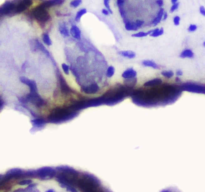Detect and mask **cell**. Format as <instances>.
Here are the masks:
<instances>
[{
	"mask_svg": "<svg viewBox=\"0 0 205 192\" xmlns=\"http://www.w3.org/2000/svg\"><path fill=\"white\" fill-rule=\"evenodd\" d=\"M1 192H112L89 172L67 165L12 168L0 176Z\"/></svg>",
	"mask_w": 205,
	"mask_h": 192,
	"instance_id": "obj_1",
	"label": "cell"
},
{
	"mask_svg": "<svg viewBox=\"0 0 205 192\" xmlns=\"http://www.w3.org/2000/svg\"><path fill=\"white\" fill-rule=\"evenodd\" d=\"M79 111H73L70 108H56L52 110L51 114L47 117L48 122L53 124H59L67 122L78 115Z\"/></svg>",
	"mask_w": 205,
	"mask_h": 192,
	"instance_id": "obj_2",
	"label": "cell"
},
{
	"mask_svg": "<svg viewBox=\"0 0 205 192\" xmlns=\"http://www.w3.org/2000/svg\"><path fill=\"white\" fill-rule=\"evenodd\" d=\"M45 7H43L42 4L38 6L37 8H35L34 10L31 12V14H32V16L35 18V19L39 22V23H41L42 25H44L45 23H47L48 20L50 19V17H49V14L47 13V11H46Z\"/></svg>",
	"mask_w": 205,
	"mask_h": 192,
	"instance_id": "obj_3",
	"label": "cell"
},
{
	"mask_svg": "<svg viewBox=\"0 0 205 192\" xmlns=\"http://www.w3.org/2000/svg\"><path fill=\"white\" fill-rule=\"evenodd\" d=\"M181 88L182 90L192 93H205V85H203V84L186 82L183 85H181Z\"/></svg>",
	"mask_w": 205,
	"mask_h": 192,
	"instance_id": "obj_4",
	"label": "cell"
},
{
	"mask_svg": "<svg viewBox=\"0 0 205 192\" xmlns=\"http://www.w3.org/2000/svg\"><path fill=\"white\" fill-rule=\"evenodd\" d=\"M144 25L143 20H135V21H130L129 19L124 20V26L127 31H136L139 28H141Z\"/></svg>",
	"mask_w": 205,
	"mask_h": 192,
	"instance_id": "obj_5",
	"label": "cell"
},
{
	"mask_svg": "<svg viewBox=\"0 0 205 192\" xmlns=\"http://www.w3.org/2000/svg\"><path fill=\"white\" fill-rule=\"evenodd\" d=\"M47 122H48L47 118H43V117H36V118L31 119V123H32V126H33V128L31 129V132L42 129Z\"/></svg>",
	"mask_w": 205,
	"mask_h": 192,
	"instance_id": "obj_6",
	"label": "cell"
},
{
	"mask_svg": "<svg viewBox=\"0 0 205 192\" xmlns=\"http://www.w3.org/2000/svg\"><path fill=\"white\" fill-rule=\"evenodd\" d=\"M19 81L21 83L25 84L29 88H30V92L31 93H38V88H37V84L34 80L32 79H29V78L27 77H24V76H20L19 77Z\"/></svg>",
	"mask_w": 205,
	"mask_h": 192,
	"instance_id": "obj_7",
	"label": "cell"
},
{
	"mask_svg": "<svg viewBox=\"0 0 205 192\" xmlns=\"http://www.w3.org/2000/svg\"><path fill=\"white\" fill-rule=\"evenodd\" d=\"M58 80H59V86H60V90L62 93L65 94V95H68V94H71L73 92V90L67 85L66 81L64 80V78L62 77V75L60 73H58Z\"/></svg>",
	"mask_w": 205,
	"mask_h": 192,
	"instance_id": "obj_8",
	"label": "cell"
},
{
	"mask_svg": "<svg viewBox=\"0 0 205 192\" xmlns=\"http://www.w3.org/2000/svg\"><path fill=\"white\" fill-rule=\"evenodd\" d=\"M81 90L83 93H87V94H93V93H97L100 88H99V85L97 83H91L89 85L86 86H82Z\"/></svg>",
	"mask_w": 205,
	"mask_h": 192,
	"instance_id": "obj_9",
	"label": "cell"
},
{
	"mask_svg": "<svg viewBox=\"0 0 205 192\" xmlns=\"http://www.w3.org/2000/svg\"><path fill=\"white\" fill-rule=\"evenodd\" d=\"M70 34L72 36L73 39L80 41L81 40V30L79 29V27L75 24H72L70 27Z\"/></svg>",
	"mask_w": 205,
	"mask_h": 192,
	"instance_id": "obj_10",
	"label": "cell"
},
{
	"mask_svg": "<svg viewBox=\"0 0 205 192\" xmlns=\"http://www.w3.org/2000/svg\"><path fill=\"white\" fill-rule=\"evenodd\" d=\"M164 13H165L164 9H163L162 7H160V9H159V10H158V12H157L156 16H155L154 19L150 22V24H149V25H150V26H156V25L159 24L160 22L163 20V15H164Z\"/></svg>",
	"mask_w": 205,
	"mask_h": 192,
	"instance_id": "obj_11",
	"label": "cell"
},
{
	"mask_svg": "<svg viewBox=\"0 0 205 192\" xmlns=\"http://www.w3.org/2000/svg\"><path fill=\"white\" fill-rule=\"evenodd\" d=\"M122 78L123 79H131V78L137 77V72H136L133 68H127L122 72Z\"/></svg>",
	"mask_w": 205,
	"mask_h": 192,
	"instance_id": "obj_12",
	"label": "cell"
},
{
	"mask_svg": "<svg viewBox=\"0 0 205 192\" xmlns=\"http://www.w3.org/2000/svg\"><path fill=\"white\" fill-rule=\"evenodd\" d=\"M161 84H163V81L160 79V78H153V79H150L146 81L143 86L144 87H157V86H160Z\"/></svg>",
	"mask_w": 205,
	"mask_h": 192,
	"instance_id": "obj_13",
	"label": "cell"
},
{
	"mask_svg": "<svg viewBox=\"0 0 205 192\" xmlns=\"http://www.w3.org/2000/svg\"><path fill=\"white\" fill-rule=\"evenodd\" d=\"M58 30H59V32H60V34L64 37V38H68V37H69L70 30L67 28L66 23H60V24H59Z\"/></svg>",
	"mask_w": 205,
	"mask_h": 192,
	"instance_id": "obj_14",
	"label": "cell"
},
{
	"mask_svg": "<svg viewBox=\"0 0 205 192\" xmlns=\"http://www.w3.org/2000/svg\"><path fill=\"white\" fill-rule=\"evenodd\" d=\"M118 54L121 55L124 58H128V59H133L136 57V53L131 50H121L118 52Z\"/></svg>",
	"mask_w": 205,
	"mask_h": 192,
	"instance_id": "obj_15",
	"label": "cell"
},
{
	"mask_svg": "<svg viewBox=\"0 0 205 192\" xmlns=\"http://www.w3.org/2000/svg\"><path fill=\"white\" fill-rule=\"evenodd\" d=\"M180 58H193L194 57V52L191 49H184L183 51L179 54Z\"/></svg>",
	"mask_w": 205,
	"mask_h": 192,
	"instance_id": "obj_16",
	"label": "cell"
},
{
	"mask_svg": "<svg viewBox=\"0 0 205 192\" xmlns=\"http://www.w3.org/2000/svg\"><path fill=\"white\" fill-rule=\"evenodd\" d=\"M142 63V65L143 66H145V67H150V68H152V69H158L160 67L159 65H158L156 62L155 61H153V60H143L141 62Z\"/></svg>",
	"mask_w": 205,
	"mask_h": 192,
	"instance_id": "obj_17",
	"label": "cell"
},
{
	"mask_svg": "<svg viewBox=\"0 0 205 192\" xmlns=\"http://www.w3.org/2000/svg\"><path fill=\"white\" fill-rule=\"evenodd\" d=\"M149 31H150L151 37H154V38L163 35V33H164V30L162 29V28H155V29H151Z\"/></svg>",
	"mask_w": 205,
	"mask_h": 192,
	"instance_id": "obj_18",
	"label": "cell"
},
{
	"mask_svg": "<svg viewBox=\"0 0 205 192\" xmlns=\"http://www.w3.org/2000/svg\"><path fill=\"white\" fill-rule=\"evenodd\" d=\"M87 13V9L86 8H81L80 10L77 11V13L75 15V18H74V20H75V22H79L80 19H81V17L83 16L84 14Z\"/></svg>",
	"mask_w": 205,
	"mask_h": 192,
	"instance_id": "obj_19",
	"label": "cell"
},
{
	"mask_svg": "<svg viewBox=\"0 0 205 192\" xmlns=\"http://www.w3.org/2000/svg\"><path fill=\"white\" fill-rule=\"evenodd\" d=\"M42 42L45 44L46 46H51L52 45V40L50 39V37H49V34L48 33H43L42 34Z\"/></svg>",
	"mask_w": 205,
	"mask_h": 192,
	"instance_id": "obj_20",
	"label": "cell"
},
{
	"mask_svg": "<svg viewBox=\"0 0 205 192\" xmlns=\"http://www.w3.org/2000/svg\"><path fill=\"white\" fill-rule=\"evenodd\" d=\"M149 34H150V31H148V32H145V31H139V32L133 33L132 37H134V38H143V37L148 36Z\"/></svg>",
	"mask_w": 205,
	"mask_h": 192,
	"instance_id": "obj_21",
	"label": "cell"
},
{
	"mask_svg": "<svg viewBox=\"0 0 205 192\" xmlns=\"http://www.w3.org/2000/svg\"><path fill=\"white\" fill-rule=\"evenodd\" d=\"M114 73H115V68H114L113 66H109V67L106 69L105 75H106L107 78H111V77H113Z\"/></svg>",
	"mask_w": 205,
	"mask_h": 192,
	"instance_id": "obj_22",
	"label": "cell"
},
{
	"mask_svg": "<svg viewBox=\"0 0 205 192\" xmlns=\"http://www.w3.org/2000/svg\"><path fill=\"white\" fill-rule=\"evenodd\" d=\"M161 75H162L163 77L167 78V79H169V78H172L174 76V72L172 70H163L161 71Z\"/></svg>",
	"mask_w": 205,
	"mask_h": 192,
	"instance_id": "obj_23",
	"label": "cell"
},
{
	"mask_svg": "<svg viewBox=\"0 0 205 192\" xmlns=\"http://www.w3.org/2000/svg\"><path fill=\"white\" fill-rule=\"evenodd\" d=\"M82 4V0H72L70 2V6L72 8H77Z\"/></svg>",
	"mask_w": 205,
	"mask_h": 192,
	"instance_id": "obj_24",
	"label": "cell"
},
{
	"mask_svg": "<svg viewBox=\"0 0 205 192\" xmlns=\"http://www.w3.org/2000/svg\"><path fill=\"white\" fill-rule=\"evenodd\" d=\"M61 67H62V71L64 72V74H66V75H68L69 74V72H70V67L69 66H68L66 63H63L61 65Z\"/></svg>",
	"mask_w": 205,
	"mask_h": 192,
	"instance_id": "obj_25",
	"label": "cell"
},
{
	"mask_svg": "<svg viewBox=\"0 0 205 192\" xmlns=\"http://www.w3.org/2000/svg\"><path fill=\"white\" fill-rule=\"evenodd\" d=\"M198 29V26H197V25L196 24H190V25H189V26H188V29H187V31H188V32H195V31H196Z\"/></svg>",
	"mask_w": 205,
	"mask_h": 192,
	"instance_id": "obj_26",
	"label": "cell"
},
{
	"mask_svg": "<svg viewBox=\"0 0 205 192\" xmlns=\"http://www.w3.org/2000/svg\"><path fill=\"white\" fill-rule=\"evenodd\" d=\"M179 5H180V3L179 2H177V3H175V4H172L171 5V7H170V12H171V13H172V12H175L176 10H177V9H178L179 8Z\"/></svg>",
	"mask_w": 205,
	"mask_h": 192,
	"instance_id": "obj_27",
	"label": "cell"
},
{
	"mask_svg": "<svg viewBox=\"0 0 205 192\" xmlns=\"http://www.w3.org/2000/svg\"><path fill=\"white\" fill-rule=\"evenodd\" d=\"M103 4H104V7L108 9V10L110 11V13H112V10H111L110 8V0H103Z\"/></svg>",
	"mask_w": 205,
	"mask_h": 192,
	"instance_id": "obj_28",
	"label": "cell"
},
{
	"mask_svg": "<svg viewBox=\"0 0 205 192\" xmlns=\"http://www.w3.org/2000/svg\"><path fill=\"white\" fill-rule=\"evenodd\" d=\"M180 20H181V18H180V16H178V15H176V16L173 17V24H174L175 26H178V25L180 24Z\"/></svg>",
	"mask_w": 205,
	"mask_h": 192,
	"instance_id": "obj_29",
	"label": "cell"
},
{
	"mask_svg": "<svg viewBox=\"0 0 205 192\" xmlns=\"http://www.w3.org/2000/svg\"><path fill=\"white\" fill-rule=\"evenodd\" d=\"M101 13L103 14L104 16H109V15L111 14V13H110V11L108 10V9H106V8H103V9H102V10H101Z\"/></svg>",
	"mask_w": 205,
	"mask_h": 192,
	"instance_id": "obj_30",
	"label": "cell"
},
{
	"mask_svg": "<svg viewBox=\"0 0 205 192\" xmlns=\"http://www.w3.org/2000/svg\"><path fill=\"white\" fill-rule=\"evenodd\" d=\"M124 2H125V0H117V6L118 7H122V6H124Z\"/></svg>",
	"mask_w": 205,
	"mask_h": 192,
	"instance_id": "obj_31",
	"label": "cell"
},
{
	"mask_svg": "<svg viewBox=\"0 0 205 192\" xmlns=\"http://www.w3.org/2000/svg\"><path fill=\"white\" fill-rule=\"evenodd\" d=\"M155 3H156V5L159 6V7H162V6L164 5V1H163V0H156V1H155Z\"/></svg>",
	"mask_w": 205,
	"mask_h": 192,
	"instance_id": "obj_32",
	"label": "cell"
},
{
	"mask_svg": "<svg viewBox=\"0 0 205 192\" xmlns=\"http://www.w3.org/2000/svg\"><path fill=\"white\" fill-rule=\"evenodd\" d=\"M199 12H200V14L202 15V16L205 17V7H204V6H200V7H199Z\"/></svg>",
	"mask_w": 205,
	"mask_h": 192,
	"instance_id": "obj_33",
	"label": "cell"
},
{
	"mask_svg": "<svg viewBox=\"0 0 205 192\" xmlns=\"http://www.w3.org/2000/svg\"><path fill=\"white\" fill-rule=\"evenodd\" d=\"M161 192H178V191L175 190L174 188H169V189H164V190H162Z\"/></svg>",
	"mask_w": 205,
	"mask_h": 192,
	"instance_id": "obj_34",
	"label": "cell"
},
{
	"mask_svg": "<svg viewBox=\"0 0 205 192\" xmlns=\"http://www.w3.org/2000/svg\"><path fill=\"white\" fill-rule=\"evenodd\" d=\"M167 17H168V14H167V12H165V13H164V15H163V20H166Z\"/></svg>",
	"mask_w": 205,
	"mask_h": 192,
	"instance_id": "obj_35",
	"label": "cell"
},
{
	"mask_svg": "<svg viewBox=\"0 0 205 192\" xmlns=\"http://www.w3.org/2000/svg\"><path fill=\"white\" fill-rule=\"evenodd\" d=\"M176 74H177V75H179V76H181V75H182L183 73H182V71H181V70H177V71H176Z\"/></svg>",
	"mask_w": 205,
	"mask_h": 192,
	"instance_id": "obj_36",
	"label": "cell"
},
{
	"mask_svg": "<svg viewBox=\"0 0 205 192\" xmlns=\"http://www.w3.org/2000/svg\"><path fill=\"white\" fill-rule=\"evenodd\" d=\"M170 1H171V3H172V4H175V3H177V2H178V0H170Z\"/></svg>",
	"mask_w": 205,
	"mask_h": 192,
	"instance_id": "obj_37",
	"label": "cell"
},
{
	"mask_svg": "<svg viewBox=\"0 0 205 192\" xmlns=\"http://www.w3.org/2000/svg\"><path fill=\"white\" fill-rule=\"evenodd\" d=\"M202 45H203V47H205V40L203 41V43H202Z\"/></svg>",
	"mask_w": 205,
	"mask_h": 192,
	"instance_id": "obj_38",
	"label": "cell"
}]
</instances>
